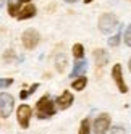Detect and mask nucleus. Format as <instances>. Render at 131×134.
<instances>
[{"mask_svg": "<svg viewBox=\"0 0 131 134\" xmlns=\"http://www.w3.org/2000/svg\"><path fill=\"white\" fill-rule=\"evenodd\" d=\"M36 108H37V116L41 120L50 118L55 113V105H53V102H52V99L49 95H44L42 99H39V102L36 103Z\"/></svg>", "mask_w": 131, "mask_h": 134, "instance_id": "f257e3e1", "label": "nucleus"}, {"mask_svg": "<svg viewBox=\"0 0 131 134\" xmlns=\"http://www.w3.org/2000/svg\"><path fill=\"white\" fill-rule=\"evenodd\" d=\"M117 26H118V20L112 13H104L99 18V29L104 34H110L112 31H115Z\"/></svg>", "mask_w": 131, "mask_h": 134, "instance_id": "f03ea898", "label": "nucleus"}, {"mask_svg": "<svg viewBox=\"0 0 131 134\" xmlns=\"http://www.w3.org/2000/svg\"><path fill=\"white\" fill-rule=\"evenodd\" d=\"M13 107H15V99L12 95L7 92L0 94V118L10 116V113L13 111Z\"/></svg>", "mask_w": 131, "mask_h": 134, "instance_id": "7ed1b4c3", "label": "nucleus"}, {"mask_svg": "<svg viewBox=\"0 0 131 134\" xmlns=\"http://www.w3.org/2000/svg\"><path fill=\"white\" fill-rule=\"evenodd\" d=\"M110 128V116L107 113H102L94 121V134H107Z\"/></svg>", "mask_w": 131, "mask_h": 134, "instance_id": "20e7f679", "label": "nucleus"}, {"mask_svg": "<svg viewBox=\"0 0 131 134\" xmlns=\"http://www.w3.org/2000/svg\"><path fill=\"white\" fill-rule=\"evenodd\" d=\"M31 115H32V110H31L29 105H20V107H18L16 116H18V121H20V126H21V128L26 129L28 126H29Z\"/></svg>", "mask_w": 131, "mask_h": 134, "instance_id": "39448f33", "label": "nucleus"}, {"mask_svg": "<svg viewBox=\"0 0 131 134\" xmlns=\"http://www.w3.org/2000/svg\"><path fill=\"white\" fill-rule=\"evenodd\" d=\"M39 39H41L39 32L34 31V29H26L23 32V36H21V41H23L26 49H34V47L39 44Z\"/></svg>", "mask_w": 131, "mask_h": 134, "instance_id": "423d86ee", "label": "nucleus"}, {"mask_svg": "<svg viewBox=\"0 0 131 134\" xmlns=\"http://www.w3.org/2000/svg\"><path fill=\"white\" fill-rule=\"evenodd\" d=\"M112 78L115 79L117 86H118V91L120 92H128V86L125 84V79H123V74H121V65H115L113 68H112Z\"/></svg>", "mask_w": 131, "mask_h": 134, "instance_id": "0eeeda50", "label": "nucleus"}, {"mask_svg": "<svg viewBox=\"0 0 131 134\" xmlns=\"http://www.w3.org/2000/svg\"><path fill=\"white\" fill-rule=\"evenodd\" d=\"M73 103V94L70 91H65L60 97L57 99V105H58V108L60 110H65V108H68L70 105Z\"/></svg>", "mask_w": 131, "mask_h": 134, "instance_id": "6e6552de", "label": "nucleus"}, {"mask_svg": "<svg viewBox=\"0 0 131 134\" xmlns=\"http://www.w3.org/2000/svg\"><path fill=\"white\" fill-rule=\"evenodd\" d=\"M36 15V7L34 5H24L23 8H20L18 12V20H28V18H32Z\"/></svg>", "mask_w": 131, "mask_h": 134, "instance_id": "1a4fd4ad", "label": "nucleus"}, {"mask_svg": "<svg viewBox=\"0 0 131 134\" xmlns=\"http://www.w3.org/2000/svg\"><path fill=\"white\" fill-rule=\"evenodd\" d=\"M86 70H88V62H83V60H79L76 65H74V68H73V71H71V78H79V76H84L86 74Z\"/></svg>", "mask_w": 131, "mask_h": 134, "instance_id": "9d476101", "label": "nucleus"}, {"mask_svg": "<svg viewBox=\"0 0 131 134\" xmlns=\"http://www.w3.org/2000/svg\"><path fill=\"white\" fill-rule=\"evenodd\" d=\"M94 58H96V63L99 68H102L107 62H108V53L104 50V49H96L94 50Z\"/></svg>", "mask_w": 131, "mask_h": 134, "instance_id": "9b49d317", "label": "nucleus"}, {"mask_svg": "<svg viewBox=\"0 0 131 134\" xmlns=\"http://www.w3.org/2000/svg\"><path fill=\"white\" fill-rule=\"evenodd\" d=\"M67 65H68V58H67V55H58L57 57V60H55V66H57V70L60 73H63L65 70H67Z\"/></svg>", "mask_w": 131, "mask_h": 134, "instance_id": "f8f14e48", "label": "nucleus"}, {"mask_svg": "<svg viewBox=\"0 0 131 134\" xmlns=\"http://www.w3.org/2000/svg\"><path fill=\"white\" fill-rule=\"evenodd\" d=\"M20 7H21V2L20 0H8V13L12 16H16L18 12H20Z\"/></svg>", "mask_w": 131, "mask_h": 134, "instance_id": "ddd939ff", "label": "nucleus"}, {"mask_svg": "<svg viewBox=\"0 0 131 134\" xmlns=\"http://www.w3.org/2000/svg\"><path fill=\"white\" fill-rule=\"evenodd\" d=\"M71 84H73L74 91H83L84 87H86V84H88V79H86V76H79V78H76Z\"/></svg>", "mask_w": 131, "mask_h": 134, "instance_id": "4468645a", "label": "nucleus"}, {"mask_svg": "<svg viewBox=\"0 0 131 134\" xmlns=\"http://www.w3.org/2000/svg\"><path fill=\"white\" fill-rule=\"evenodd\" d=\"M73 57H74V58H78V60L84 57V49H83L81 44H74L73 45Z\"/></svg>", "mask_w": 131, "mask_h": 134, "instance_id": "2eb2a0df", "label": "nucleus"}, {"mask_svg": "<svg viewBox=\"0 0 131 134\" xmlns=\"http://www.w3.org/2000/svg\"><path fill=\"white\" fill-rule=\"evenodd\" d=\"M79 134H89V120H83V121H81Z\"/></svg>", "mask_w": 131, "mask_h": 134, "instance_id": "dca6fc26", "label": "nucleus"}, {"mask_svg": "<svg viewBox=\"0 0 131 134\" xmlns=\"http://www.w3.org/2000/svg\"><path fill=\"white\" fill-rule=\"evenodd\" d=\"M12 82H13V79L12 78H0V89H3V87H8V86H12Z\"/></svg>", "mask_w": 131, "mask_h": 134, "instance_id": "f3484780", "label": "nucleus"}, {"mask_svg": "<svg viewBox=\"0 0 131 134\" xmlns=\"http://www.w3.org/2000/svg\"><path fill=\"white\" fill-rule=\"evenodd\" d=\"M120 36H121V34H120V32H117V34H115L113 37H110V39H108V44H110L112 47L118 45V42H120Z\"/></svg>", "mask_w": 131, "mask_h": 134, "instance_id": "a211bd4d", "label": "nucleus"}, {"mask_svg": "<svg viewBox=\"0 0 131 134\" xmlns=\"http://www.w3.org/2000/svg\"><path fill=\"white\" fill-rule=\"evenodd\" d=\"M125 42L131 47V26H128V29H126V32H125Z\"/></svg>", "mask_w": 131, "mask_h": 134, "instance_id": "6ab92c4d", "label": "nucleus"}, {"mask_svg": "<svg viewBox=\"0 0 131 134\" xmlns=\"http://www.w3.org/2000/svg\"><path fill=\"white\" fill-rule=\"evenodd\" d=\"M112 134H126L125 128H121V126H113L112 128Z\"/></svg>", "mask_w": 131, "mask_h": 134, "instance_id": "aec40b11", "label": "nucleus"}, {"mask_svg": "<svg viewBox=\"0 0 131 134\" xmlns=\"http://www.w3.org/2000/svg\"><path fill=\"white\" fill-rule=\"evenodd\" d=\"M3 57H5V62H10V60L13 58V52H12V50H8V52H5Z\"/></svg>", "mask_w": 131, "mask_h": 134, "instance_id": "412c9836", "label": "nucleus"}, {"mask_svg": "<svg viewBox=\"0 0 131 134\" xmlns=\"http://www.w3.org/2000/svg\"><path fill=\"white\" fill-rule=\"evenodd\" d=\"M20 97L21 99H28V97H29V94H28V91H21L20 92Z\"/></svg>", "mask_w": 131, "mask_h": 134, "instance_id": "4be33fe9", "label": "nucleus"}, {"mask_svg": "<svg viewBox=\"0 0 131 134\" xmlns=\"http://www.w3.org/2000/svg\"><path fill=\"white\" fill-rule=\"evenodd\" d=\"M65 2H68V3H74V2H78V0H65Z\"/></svg>", "mask_w": 131, "mask_h": 134, "instance_id": "5701e85b", "label": "nucleus"}, {"mask_svg": "<svg viewBox=\"0 0 131 134\" xmlns=\"http://www.w3.org/2000/svg\"><path fill=\"white\" fill-rule=\"evenodd\" d=\"M3 3H5V0H0V8L3 7Z\"/></svg>", "mask_w": 131, "mask_h": 134, "instance_id": "b1692460", "label": "nucleus"}, {"mask_svg": "<svg viewBox=\"0 0 131 134\" xmlns=\"http://www.w3.org/2000/svg\"><path fill=\"white\" fill-rule=\"evenodd\" d=\"M20 2H24V3H29L31 0H20Z\"/></svg>", "mask_w": 131, "mask_h": 134, "instance_id": "393cba45", "label": "nucleus"}, {"mask_svg": "<svg viewBox=\"0 0 131 134\" xmlns=\"http://www.w3.org/2000/svg\"><path fill=\"white\" fill-rule=\"evenodd\" d=\"M128 66H129V71H131V60H129V63H128Z\"/></svg>", "mask_w": 131, "mask_h": 134, "instance_id": "a878e982", "label": "nucleus"}, {"mask_svg": "<svg viewBox=\"0 0 131 134\" xmlns=\"http://www.w3.org/2000/svg\"><path fill=\"white\" fill-rule=\"evenodd\" d=\"M84 2H86V3H91V2H92V0H84Z\"/></svg>", "mask_w": 131, "mask_h": 134, "instance_id": "bb28decb", "label": "nucleus"}]
</instances>
